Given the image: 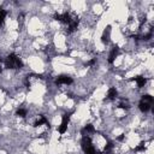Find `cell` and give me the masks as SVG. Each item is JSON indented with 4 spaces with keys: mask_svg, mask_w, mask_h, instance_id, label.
<instances>
[{
    "mask_svg": "<svg viewBox=\"0 0 154 154\" xmlns=\"http://www.w3.org/2000/svg\"><path fill=\"white\" fill-rule=\"evenodd\" d=\"M5 66L7 69H12V70H17V69H22L23 68V61L20 60L16 54H10L7 56L6 60H5Z\"/></svg>",
    "mask_w": 154,
    "mask_h": 154,
    "instance_id": "1",
    "label": "cell"
},
{
    "mask_svg": "<svg viewBox=\"0 0 154 154\" xmlns=\"http://www.w3.org/2000/svg\"><path fill=\"white\" fill-rule=\"evenodd\" d=\"M153 106V98L149 94H146L141 98V101L139 104V108L141 112H148Z\"/></svg>",
    "mask_w": 154,
    "mask_h": 154,
    "instance_id": "2",
    "label": "cell"
},
{
    "mask_svg": "<svg viewBox=\"0 0 154 154\" xmlns=\"http://www.w3.org/2000/svg\"><path fill=\"white\" fill-rule=\"evenodd\" d=\"M81 145H82V149H83L86 154H96V150L93 146V143H91V140L89 136H83Z\"/></svg>",
    "mask_w": 154,
    "mask_h": 154,
    "instance_id": "3",
    "label": "cell"
},
{
    "mask_svg": "<svg viewBox=\"0 0 154 154\" xmlns=\"http://www.w3.org/2000/svg\"><path fill=\"white\" fill-rule=\"evenodd\" d=\"M74 15H71L69 12H64V13H56L54 15V19L56 20H59V22H63L65 24H69L71 20L74 19Z\"/></svg>",
    "mask_w": 154,
    "mask_h": 154,
    "instance_id": "4",
    "label": "cell"
},
{
    "mask_svg": "<svg viewBox=\"0 0 154 154\" xmlns=\"http://www.w3.org/2000/svg\"><path fill=\"white\" fill-rule=\"evenodd\" d=\"M70 116H71V113H65V115H63V118H61V124H60L59 128H58V131L60 132V134H64V132L66 131L68 124H69V122H70Z\"/></svg>",
    "mask_w": 154,
    "mask_h": 154,
    "instance_id": "5",
    "label": "cell"
},
{
    "mask_svg": "<svg viewBox=\"0 0 154 154\" xmlns=\"http://www.w3.org/2000/svg\"><path fill=\"white\" fill-rule=\"evenodd\" d=\"M72 82H74L72 78H71L70 76H68V75H61L56 79V83L58 86H60V84H71Z\"/></svg>",
    "mask_w": 154,
    "mask_h": 154,
    "instance_id": "6",
    "label": "cell"
},
{
    "mask_svg": "<svg viewBox=\"0 0 154 154\" xmlns=\"http://www.w3.org/2000/svg\"><path fill=\"white\" fill-rule=\"evenodd\" d=\"M78 17L77 16H75L74 17V19L71 20V22L68 24V33H72V32H75V30L77 29V25H78Z\"/></svg>",
    "mask_w": 154,
    "mask_h": 154,
    "instance_id": "7",
    "label": "cell"
},
{
    "mask_svg": "<svg viewBox=\"0 0 154 154\" xmlns=\"http://www.w3.org/2000/svg\"><path fill=\"white\" fill-rule=\"evenodd\" d=\"M118 53H119V48H118L117 46L112 48L111 53H110V56H108V63H110V64H113V61H115V59L117 58Z\"/></svg>",
    "mask_w": 154,
    "mask_h": 154,
    "instance_id": "8",
    "label": "cell"
},
{
    "mask_svg": "<svg viewBox=\"0 0 154 154\" xmlns=\"http://www.w3.org/2000/svg\"><path fill=\"white\" fill-rule=\"evenodd\" d=\"M110 35H111V27H107L106 29H105V32H104V34H102V36H101V41L104 44H107L108 41H110Z\"/></svg>",
    "mask_w": 154,
    "mask_h": 154,
    "instance_id": "9",
    "label": "cell"
},
{
    "mask_svg": "<svg viewBox=\"0 0 154 154\" xmlns=\"http://www.w3.org/2000/svg\"><path fill=\"white\" fill-rule=\"evenodd\" d=\"M118 95V91L116 88H110L108 91H107V99L108 100H115Z\"/></svg>",
    "mask_w": 154,
    "mask_h": 154,
    "instance_id": "10",
    "label": "cell"
},
{
    "mask_svg": "<svg viewBox=\"0 0 154 154\" xmlns=\"http://www.w3.org/2000/svg\"><path fill=\"white\" fill-rule=\"evenodd\" d=\"M132 81H136V82H137L139 88L145 87V84L147 83V79H146L145 77H142V76H137V77H135V78H132Z\"/></svg>",
    "mask_w": 154,
    "mask_h": 154,
    "instance_id": "11",
    "label": "cell"
},
{
    "mask_svg": "<svg viewBox=\"0 0 154 154\" xmlns=\"http://www.w3.org/2000/svg\"><path fill=\"white\" fill-rule=\"evenodd\" d=\"M42 124H47V119L44 116H40L37 118V120L34 123V127H40V125H42Z\"/></svg>",
    "mask_w": 154,
    "mask_h": 154,
    "instance_id": "12",
    "label": "cell"
},
{
    "mask_svg": "<svg viewBox=\"0 0 154 154\" xmlns=\"http://www.w3.org/2000/svg\"><path fill=\"white\" fill-rule=\"evenodd\" d=\"M5 18H6V11L3 8V7H0V27L4 25L5 23Z\"/></svg>",
    "mask_w": 154,
    "mask_h": 154,
    "instance_id": "13",
    "label": "cell"
},
{
    "mask_svg": "<svg viewBox=\"0 0 154 154\" xmlns=\"http://www.w3.org/2000/svg\"><path fill=\"white\" fill-rule=\"evenodd\" d=\"M95 131V129H94V127L91 125V124H87L84 128H83V130H82V134H84V132H94Z\"/></svg>",
    "mask_w": 154,
    "mask_h": 154,
    "instance_id": "14",
    "label": "cell"
},
{
    "mask_svg": "<svg viewBox=\"0 0 154 154\" xmlns=\"http://www.w3.org/2000/svg\"><path fill=\"white\" fill-rule=\"evenodd\" d=\"M16 115H17L18 117L24 118V117H27V110H24V108H18L17 112H16Z\"/></svg>",
    "mask_w": 154,
    "mask_h": 154,
    "instance_id": "15",
    "label": "cell"
},
{
    "mask_svg": "<svg viewBox=\"0 0 154 154\" xmlns=\"http://www.w3.org/2000/svg\"><path fill=\"white\" fill-rule=\"evenodd\" d=\"M112 148H113V143H112V142H108L107 145L105 146V149H104V152H105V153H110V152L112 150Z\"/></svg>",
    "mask_w": 154,
    "mask_h": 154,
    "instance_id": "16",
    "label": "cell"
},
{
    "mask_svg": "<svg viewBox=\"0 0 154 154\" xmlns=\"http://www.w3.org/2000/svg\"><path fill=\"white\" fill-rule=\"evenodd\" d=\"M145 145H146L145 142H141L140 145H139V146H137V147L135 148V150H136V152H141V150H145V148H146V146H145Z\"/></svg>",
    "mask_w": 154,
    "mask_h": 154,
    "instance_id": "17",
    "label": "cell"
},
{
    "mask_svg": "<svg viewBox=\"0 0 154 154\" xmlns=\"http://www.w3.org/2000/svg\"><path fill=\"white\" fill-rule=\"evenodd\" d=\"M118 107H119V108H125V110H128L130 106H129L128 102H120V104L118 105Z\"/></svg>",
    "mask_w": 154,
    "mask_h": 154,
    "instance_id": "18",
    "label": "cell"
},
{
    "mask_svg": "<svg viewBox=\"0 0 154 154\" xmlns=\"http://www.w3.org/2000/svg\"><path fill=\"white\" fill-rule=\"evenodd\" d=\"M95 61H96L95 59H91V60H89V61H88V63L86 64V66H93V65L95 64Z\"/></svg>",
    "mask_w": 154,
    "mask_h": 154,
    "instance_id": "19",
    "label": "cell"
},
{
    "mask_svg": "<svg viewBox=\"0 0 154 154\" xmlns=\"http://www.w3.org/2000/svg\"><path fill=\"white\" fill-rule=\"evenodd\" d=\"M124 136H125L124 134H122V135L118 137V141H123V140H124Z\"/></svg>",
    "mask_w": 154,
    "mask_h": 154,
    "instance_id": "20",
    "label": "cell"
},
{
    "mask_svg": "<svg viewBox=\"0 0 154 154\" xmlns=\"http://www.w3.org/2000/svg\"><path fill=\"white\" fill-rule=\"evenodd\" d=\"M0 63H1V59H0ZM0 74H1V66H0Z\"/></svg>",
    "mask_w": 154,
    "mask_h": 154,
    "instance_id": "21",
    "label": "cell"
}]
</instances>
